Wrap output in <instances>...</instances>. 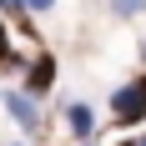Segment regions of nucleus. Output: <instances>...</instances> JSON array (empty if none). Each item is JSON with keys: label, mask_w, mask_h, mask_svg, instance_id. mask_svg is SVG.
Masks as SVG:
<instances>
[{"label": "nucleus", "mask_w": 146, "mask_h": 146, "mask_svg": "<svg viewBox=\"0 0 146 146\" xmlns=\"http://www.w3.org/2000/svg\"><path fill=\"white\" fill-rule=\"evenodd\" d=\"M111 116H116V126H136V121L146 116V76L126 81V86L111 96Z\"/></svg>", "instance_id": "obj_1"}, {"label": "nucleus", "mask_w": 146, "mask_h": 146, "mask_svg": "<svg viewBox=\"0 0 146 146\" xmlns=\"http://www.w3.org/2000/svg\"><path fill=\"white\" fill-rule=\"evenodd\" d=\"M50 86H56V56H45V50H40V56H35V66L25 71V96L35 101V96H45Z\"/></svg>", "instance_id": "obj_2"}, {"label": "nucleus", "mask_w": 146, "mask_h": 146, "mask_svg": "<svg viewBox=\"0 0 146 146\" xmlns=\"http://www.w3.org/2000/svg\"><path fill=\"white\" fill-rule=\"evenodd\" d=\"M0 101H5V111H10L15 121H20V131H40V111H35V101H30L25 91H5Z\"/></svg>", "instance_id": "obj_3"}, {"label": "nucleus", "mask_w": 146, "mask_h": 146, "mask_svg": "<svg viewBox=\"0 0 146 146\" xmlns=\"http://www.w3.org/2000/svg\"><path fill=\"white\" fill-rule=\"evenodd\" d=\"M66 121H71L76 141H91V126H96V111H91L86 101H71V106H66Z\"/></svg>", "instance_id": "obj_4"}, {"label": "nucleus", "mask_w": 146, "mask_h": 146, "mask_svg": "<svg viewBox=\"0 0 146 146\" xmlns=\"http://www.w3.org/2000/svg\"><path fill=\"white\" fill-rule=\"evenodd\" d=\"M146 10V0H111V15L116 20H131V15H141Z\"/></svg>", "instance_id": "obj_5"}, {"label": "nucleus", "mask_w": 146, "mask_h": 146, "mask_svg": "<svg viewBox=\"0 0 146 146\" xmlns=\"http://www.w3.org/2000/svg\"><path fill=\"white\" fill-rule=\"evenodd\" d=\"M0 66H20V56H15L10 40H5V20H0Z\"/></svg>", "instance_id": "obj_6"}, {"label": "nucleus", "mask_w": 146, "mask_h": 146, "mask_svg": "<svg viewBox=\"0 0 146 146\" xmlns=\"http://www.w3.org/2000/svg\"><path fill=\"white\" fill-rule=\"evenodd\" d=\"M20 5H25V10H50L56 0H20Z\"/></svg>", "instance_id": "obj_7"}, {"label": "nucleus", "mask_w": 146, "mask_h": 146, "mask_svg": "<svg viewBox=\"0 0 146 146\" xmlns=\"http://www.w3.org/2000/svg\"><path fill=\"white\" fill-rule=\"evenodd\" d=\"M0 5H5L10 15H25V5H20V0H0Z\"/></svg>", "instance_id": "obj_8"}, {"label": "nucleus", "mask_w": 146, "mask_h": 146, "mask_svg": "<svg viewBox=\"0 0 146 146\" xmlns=\"http://www.w3.org/2000/svg\"><path fill=\"white\" fill-rule=\"evenodd\" d=\"M141 60H146V40H141Z\"/></svg>", "instance_id": "obj_9"}, {"label": "nucleus", "mask_w": 146, "mask_h": 146, "mask_svg": "<svg viewBox=\"0 0 146 146\" xmlns=\"http://www.w3.org/2000/svg\"><path fill=\"white\" fill-rule=\"evenodd\" d=\"M81 146H96V141H81Z\"/></svg>", "instance_id": "obj_10"}, {"label": "nucleus", "mask_w": 146, "mask_h": 146, "mask_svg": "<svg viewBox=\"0 0 146 146\" xmlns=\"http://www.w3.org/2000/svg\"><path fill=\"white\" fill-rule=\"evenodd\" d=\"M136 146H146V136H141V141H136Z\"/></svg>", "instance_id": "obj_11"}]
</instances>
